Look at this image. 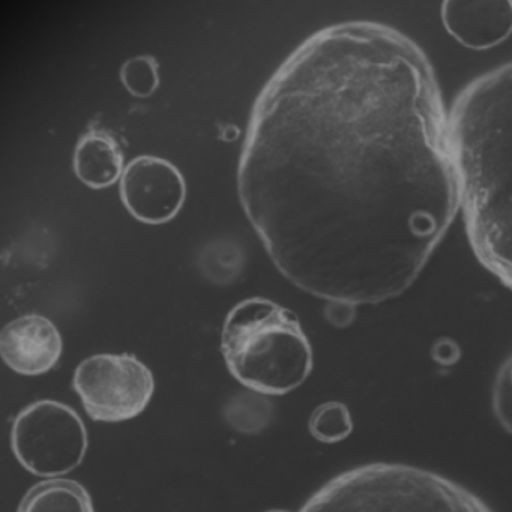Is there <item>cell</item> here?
<instances>
[{"label":"cell","mask_w":512,"mask_h":512,"mask_svg":"<svg viewBox=\"0 0 512 512\" xmlns=\"http://www.w3.org/2000/svg\"><path fill=\"white\" fill-rule=\"evenodd\" d=\"M236 188L302 292L355 308L403 295L460 211L449 112L424 50L374 22L305 38L254 101Z\"/></svg>","instance_id":"6da1fadb"},{"label":"cell","mask_w":512,"mask_h":512,"mask_svg":"<svg viewBox=\"0 0 512 512\" xmlns=\"http://www.w3.org/2000/svg\"><path fill=\"white\" fill-rule=\"evenodd\" d=\"M449 133L470 247L512 290V62L476 77L457 95Z\"/></svg>","instance_id":"7a4b0ae2"},{"label":"cell","mask_w":512,"mask_h":512,"mask_svg":"<svg viewBox=\"0 0 512 512\" xmlns=\"http://www.w3.org/2000/svg\"><path fill=\"white\" fill-rule=\"evenodd\" d=\"M221 353L230 374L263 395L289 394L313 371V349L298 317L266 298L244 299L229 311Z\"/></svg>","instance_id":"3957f363"},{"label":"cell","mask_w":512,"mask_h":512,"mask_svg":"<svg viewBox=\"0 0 512 512\" xmlns=\"http://www.w3.org/2000/svg\"><path fill=\"white\" fill-rule=\"evenodd\" d=\"M299 512H493L463 485L400 463L355 467L326 482Z\"/></svg>","instance_id":"277c9868"},{"label":"cell","mask_w":512,"mask_h":512,"mask_svg":"<svg viewBox=\"0 0 512 512\" xmlns=\"http://www.w3.org/2000/svg\"><path fill=\"white\" fill-rule=\"evenodd\" d=\"M11 449L32 475L56 478L80 466L88 451V431L79 413L55 400L20 410L11 427Z\"/></svg>","instance_id":"5b68a950"},{"label":"cell","mask_w":512,"mask_h":512,"mask_svg":"<svg viewBox=\"0 0 512 512\" xmlns=\"http://www.w3.org/2000/svg\"><path fill=\"white\" fill-rule=\"evenodd\" d=\"M73 386L92 421L115 424L145 412L155 379L131 353H98L77 365Z\"/></svg>","instance_id":"8992f818"},{"label":"cell","mask_w":512,"mask_h":512,"mask_svg":"<svg viewBox=\"0 0 512 512\" xmlns=\"http://www.w3.org/2000/svg\"><path fill=\"white\" fill-rule=\"evenodd\" d=\"M119 197L131 217L148 226H161L175 220L184 208L187 182L166 158L139 155L125 166Z\"/></svg>","instance_id":"52a82bcc"},{"label":"cell","mask_w":512,"mask_h":512,"mask_svg":"<svg viewBox=\"0 0 512 512\" xmlns=\"http://www.w3.org/2000/svg\"><path fill=\"white\" fill-rule=\"evenodd\" d=\"M64 352L61 332L41 314H26L0 332V355L23 376H41L56 367Z\"/></svg>","instance_id":"ba28073f"},{"label":"cell","mask_w":512,"mask_h":512,"mask_svg":"<svg viewBox=\"0 0 512 512\" xmlns=\"http://www.w3.org/2000/svg\"><path fill=\"white\" fill-rule=\"evenodd\" d=\"M446 32L470 50H488L512 35V2L448 0L440 8Z\"/></svg>","instance_id":"9c48e42d"},{"label":"cell","mask_w":512,"mask_h":512,"mask_svg":"<svg viewBox=\"0 0 512 512\" xmlns=\"http://www.w3.org/2000/svg\"><path fill=\"white\" fill-rule=\"evenodd\" d=\"M73 170L77 179L91 190L112 187L124 175L121 145L106 130L89 128L74 148Z\"/></svg>","instance_id":"30bf717a"},{"label":"cell","mask_w":512,"mask_h":512,"mask_svg":"<svg viewBox=\"0 0 512 512\" xmlns=\"http://www.w3.org/2000/svg\"><path fill=\"white\" fill-rule=\"evenodd\" d=\"M17 512H95L91 494L74 479L38 482L23 496Z\"/></svg>","instance_id":"8fae6325"},{"label":"cell","mask_w":512,"mask_h":512,"mask_svg":"<svg viewBox=\"0 0 512 512\" xmlns=\"http://www.w3.org/2000/svg\"><path fill=\"white\" fill-rule=\"evenodd\" d=\"M274 406L268 397L259 392H239L224 406V419L233 430L244 434H257L268 427Z\"/></svg>","instance_id":"7c38bea8"},{"label":"cell","mask_w":512,"mask_h":512,"mask_svg":"<svg viewBox=\"0 0 512 512\" xmlns=\"http://www.w3.org/2000/svg\"><path fill=\"white\" fill-rule=\"evenodd\" d=\"M308 430L319 442H341L353 431L352 415L346 404L340 401H328L314 410L308 422Z\"/></svg>","instance_id":"4fadbf2b"},{"label":"cell","mask_w":512,"mask_h":512,"mask_svg":"<svg viewBox=\"0 0 512 512\" xmlns=\"http://www.w3.org/2000/svg\"><path fill=\"white\" fill-rule=\"evenodd\" d=\"M119 77L133 97L149 98L160 86V65L154 56H136L124 62Z\"/></svg>","instance_id":"5bb4252c"},{"label":"cell","mask_w":512,"mask_h":512,"mask_svg":"<svg viewBox=\"0 0 512 512\" xmlns=\"http://www.w3.org/2000/svg\"><path fill=\"white\" fill-rule=\"evenodd\" d=\"M493 412L499 424L512 434V370L509 359L500 367L494 380Z\"/></svg>","instance_id":"9a60e30c"},{"label":"cell","mask_w":512,"mask_h":512,"mask_svg":"<svg viewBox=\"0 0 512 512\" xmlns=\"http://www.w3.org/2000/svg\"><path fill=\"white\" fill-rule=\"evenodd\" d=\"M325 317L331 325L344 328L349 326L355 319V307L337 302H326Z\"/></svg>","instance_id":"2e32d148"},{"label":"cell","mask_w":512,"mask_h":512,"mask_svg":"<svg viewBox=\"0 0 512 512\" xmlns=\"http://www.w3.org/2000/svg\"><path fill=\"white\" fill-rule=\"evenodd\" d=\"M268 512H289V511H281V509H278V511H275V509H272V511H268Z\"/></svg>","instance_id":"e0dca14e"},{"label":"cell","mask_w":512,"mask_h":512,"mask_svg":"<svg viewBox=\"0 0 512 512\" xmlns=\"http://www.w3.org/2000/svg\"><path fill=\"white\" fill-rule=\"evenodd\" d=\"M509 362H511V370H512V356L509 358Z\"/></svg>","instance_id":"ac0fdd59"}]
</instances>
